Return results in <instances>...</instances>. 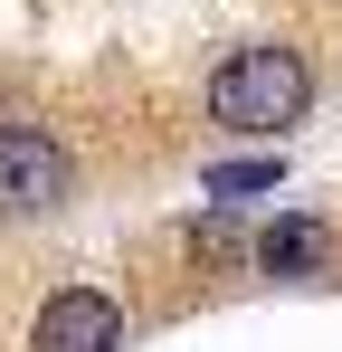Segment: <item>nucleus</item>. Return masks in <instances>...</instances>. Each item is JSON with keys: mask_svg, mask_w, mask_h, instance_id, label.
Segmentation results:
<instances>
[{"mask_svg": "<svg viewBox=\"0 0 342 352\" xmlns=\"http://www.w3.org/2000/svg\"><path fill=\"white\" fill-rule=\"evenodd\" d=\"M29 352H124V305L105 286H57L29 324Z\"/></svg>", "mask_w": 342, "mask_h": 352, "instance_id": "7ed1b4c3", "label": "nucleus"}, {"mask_svg": "<svg viewBox=\"0 0 342 352\" xmlns=\"http://www.w3.org/2000/svg\"><path fill=\"white\" fill-rule=\"evenodd\" d=\"M314 115V58L295 38H247L209 67V124L247 133V143H285L295 124Z\"/></svg>", "mask_w": 342, "mask_h": 352, "instance_id": "f257e3e1", "label": "nucleus"}, {"mask_svg": "<svg viewBox=\"0 0 342 352\" xmlns=\"http://www.w3.org/2000/svg\"><path fill=\"white\" fill-rule=\"evenodd\" d=\"M76 200V153L48 124L0 115V219H57Z\"/></svg>", "mask_w": 342, "mask_h": 352, "instance_id": "f03ea898", "label": "nucleus"}, {"mask_svg": "<svg viewBox=\"0 0 342 352\" xmlns=\"http://www.w3.org/2000/svg\"><path fill=\"white\" fill-rule=\"evenodd\" d=\"M276 181H285L276 153H238V162H209L200 190H209V200H257V190H276Z\"/></svg>", "mask_w": 342, "mask_h": 352, "instance_id": "39448f33", "label": "nucleus"}, {"mask_svg": "<svg viewBox=\"0 0 342 352\" xmlns=\"http://www.w3.org/2000/svg\"><path fill=\"white\" fill-rule=\"evenodd\" d=\"M323 257H333V219H314V210H276L266 229H257V276H323Z\"/></svg>", "mask_w": 342, "mask_h": 352, "instance_id": "20e7f679", "label": "nucleus"}]
</instances>
